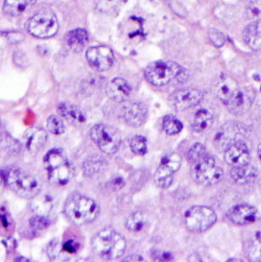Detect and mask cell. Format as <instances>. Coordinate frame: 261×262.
<instances>
[{"label": "cell", "instance_id": "obj_1", "mask_svg": "<svg viewBox=\"0 0 261 262\" xmlns=\"http://www.w3.org/2000/svg\"><path fill=\"white\" fill-rule=\"evenodd\" d=\"M64 211L73 224L84 226L96 220L99 214V207L93 199L76 193L68 198Z\"/></svg>", "mask_w": 261, "mask_h": 262}, {"label": "cell", "instance_id": "obj_2", "mask_svg": "<svg viewBox=\"0 0 261 262\" xmlns=\"http://www.w3.org/2000/svg\"><path fill=\"white\" fill-rule=\"evenodd\" d=\"M92 248L99 257L114 260L123 256L127 248V242L121 234L106 228L92 239Z\"/></svg>", "mask_w": 261, "mask_h": 262}, {"label": "cell", "instance_id": "obj_3", "mask_svg": "<svg viewBox=\"0 0 261 262\" xmlns=\"http://www.w3.org/2000/svg\"><path fill=\"white\" fill-rule=\"evenodd\" d=\"M49 182L56 186L68 184L74 177V168L60 149H52L44 157Z\"/></svg>", "mask_w": 261, "mask_h": 262}, {"label": "cell", "instance_id": "obj_4", "mask_svg": "<svg viewBox=\"0 0 261 262\" xmlns=\"http://www.w3.org/2000/svg\"><path fill=\"white\" fill-rule=\"evenodd\" d=\"M3 181L15 194L24 198H33L40 192L35 177L18 167H8L3 172Z\"/></svg>", "mask_w": 261, "mask_h": 262}, {"label": "cell", "instance_id": "obj_5", "mask_svg": "<svg viewBox=\"0 0 261 262\" xmlns=\"http://www.w3.org/2000/svg\"><path fill=\"white\" fill-rule=\"evenodd\" d=\"M191 176L196 183L211 186L221 182L224 177V171L223 168L216 164L215 159L207 153L202 158L192 163Z\"/></svg>", "mask_w": 261, "mask_h": 262}, {"label": "cell", "instance_id": "obj_6", "mask_svg": "<svg viewBox=\"0 0 261 262\" xmlns=\"http://www.w3.org/2000/svg\"><path fill=\"white\" fill-rule=\"evenodd\" d=\"M183 73L184 69L173 61H155L146 68L145 78L150 84L161 87L180 78Z\"/></svg>", "mask_w": 261, "mask_h": 262}, {"label": "cell", "instance_id": "obj_7", "mask_svg": "<svg viewBox=\"0 0 261 262\" xmlns=\"http://www.w3.org/2000/svg\"><path fill=\"white\" fill-rule=\"evenodd\" d=\"M27 29L34 37L41 39L51 38L58 31V21L52 11L42 9L29 19Z\"/></svg>", "mask_w": 261, "mask_h": 262}, {"label": "cell", "instance_id": "obj_8", "mask_svg": "<svg viewBox=\"0 0 261 262\" xmlns=\"http://www.w3.org/2000/svg\"><path fill=\"white\" fill-rule=\"evenodd\" d=\"M216 222L215 212L207 207L196 205L189 208L185 213V224L189 231L203 233L210 229Z\"/></svg>", "mask_w": 261, "mask_h": 262}, {"label": "cell", "instance_id": "obj_9", "mask_svg": "<svg viewBox=\"0 0 261 262\" xmlns=\"http://www.w3.org/2000/svg\"><path fill=\"white\" fill-rule=\"evenodd\" d=\"M90 135L94 143L106 154H115L121 146V135L112 126L97 124L91 129Z\"/></svg>", "mask_w": 261, "mask_h": 262}, {"label": "cell", "instance_id": "obj_10", "mask_svg": "<svg viewBox=\"0 0 261 262\" xmlns=\"http://www.w3.org/2000/svg\"><path fill=\"white\" fill-rule=\"evenodd\" d=\"M247 132V128L240 123H227L216 132L213 141L214 146L219 151H226L233 144L244 141Z\"/></svg>", "mask_w": 261, "mask_h": 262}, {"label": "cell", "instance_id": "obj_11", "mask_svg": "<svg viewBox=\"0 0 261 262\" xmlns=\"http://www.w3.org/2000/svg\"><path fill=\"white\" fill-rule=\"evenodd\" d=\"M181 164L182 157L180 154L170 153L165 155L154 176L156 186L161 189L168 188L172 184L173 173L180 169Z\"/></svg>", "mask_w": 261, "mask_h": 262}, {"label": "cell", "instance_id": "obj_12", "mask_svg": "<svg viewBox=\"0 0 261 262\" xmlns=\"http://www.w3.org/2000/svg\"><path fill=\"white\" fill-rule=\"evenodd\" d=\"M147 114L146 106L140 102L124 101L119 107L120 119L134 128H138L146 122Z\"/></svg>", "mask_w": 261, "mask_h": 262}, {"label": "cell", "instance_id": "obj_13", "mask_svg": "<svg viewBox=\"0 0 261 262\" xmlns=\"http://www.w3.org/2000/svg\"><path fill=\"white\" fill-rule=\"evenodd\" d=\"M86 58L88 63L99 72L110 70L115 61L114 52L107 46H96L89 48L86 52Z\"/></svg>", "mask_w": 261, "mask_h": 262}, {"label": "cell", "instance_id": "obj_14", "mask_svg": "<svg viewBox=\"0 0 261 262\" xmlns=\"http://www.w3.org/2000/svg\"><path fill=\"white\" fill-rule=\"evenodd\" d=\"M203 97L204 95L200 90L184 89L172 93L169 96L168 101L176 111L182 112L198 105L202 101Z\"/></svg>", "mask_w": 261, "mask_h": 262}, {"label": "cell", "instance_id": "obj_15", "mask_svg": "<svg viewBox=\"0 0 261 262\" xmlns=\"http://www.w3.org/2000/svg\"><path fill=\"white\" fill-rule=\"evenodd\" d=\"M254 96V92L249 89H239L235 96L226 105L231 114L235 116H242L251 108Z\"/></svg>", "mask_w": 261, "mask_h": 262}, {"label": "cell", "instance_id": "obj_16", "mask_svg": "<svg viewBox=\"0 0 261 262\" xmlns=\"http://www.w3.org/2000/svg\"><path fill=\"white\" fill-rule=\"evenodd\" d=\"M229 220L237 226H247L253 224L257 219V210L249 204H239L228 211Z\"/></svg>", "mask_w": 261, "mask_h": 262}, {"label": "cell", "instance_id": "obj_17", "mask_svg": "<svg viewBox=\"0 0 261 262\" xmlns=\"http://www.w3.org/2000/svg\"><path fill=\"white\" fill-rule=\"evenodd\" d=\"M250 152L244 141L237 142L225 151V160L232 166H238L249 162Z\"/></svg>", "mask_w": 261, "mask_h": 262}, {"label": "cell", "instance_id": "obj_18", "mask_svg": "<svg viewBox=\"0 0 261 262\" xmlns=\"http://www.w3.org/2000/svg\"><path fill=\"white\" fill-rule=\"evenodd\" d=\"M130 88L129 83L122 79L116 78L112 82L108 83L106 87V95L110 99L116 102H124L130 96Z\"/></svg>", "mask_w": 261, "mask_h": 262}, {"label": "cell", "instance_id": "obj_19", "mask_svg": "<svg viewBox=\"0 0 261 262\" xmlns=\"http://www.w3.org/2000/svg\"><path fill=\"white\" fill-rule=\"evenodd\" d=\"M24 141L28 151L36 153L45 145L47 141V134L41 128H32L26 132Z\"/></svg>", "mask_w": 261, "mask_h": 262}, {"label": "cell", "instance_id": "obj_20", "mask_svg": "<svg viewBox=\"0 0 261 262\" xmlns=\"http://www.w3.org/2000/svg\"><path fill=\"white\" fill-rule=\"evenodd\" d=\"M82 167L85 176L91 178L102 173L107 167V161L99 154H91L84 160Z\"/></svg>", "mask_w": 261, "mask_h": 262}, {"label": "cell", "instance_id": "obj_21", "mask_svg": "<svg viewBox=\"0 0 261 262\" xmlns=\"http://www.w3.org/2000/svg\"><path fill=\"white\" fill-rule=\"evenodd\" d=\"M239 89L240 88L234 79L230 77H224L219 81L216 85V94L219 98L225 104H227L235 96Z\"/></svg>", "mask_w": 261, "mask_h": 262}, {"label": "cell", "instance_id": "obj_22", "mask_svg": "<svg viewBox=\"0 0 261 262\" xmlns=\"http://www.w3.org/2000/svg\"><path fill=\"white\" fill-rule=\"evenodd\" d=\"M243 38L249 48L255 51L261 50V19L253 20L245 28Z\"/></svg>", "mask_w": 261, "mask_h": 262}, {"label": "cell", "instance_id": "obj_23", "mask_svg": "<svg viewBox=\"0 0 261 262\" xmlns=\"http://www.w3.org/2000/svg\"><path fill=\"white\" fill-rule=\"evenodd\" d=\"M231 176L234 181L239 184H248L256 179L257 169L248 162L246 164L233 166L231 170Z\"/></svg>", "mask_w": 261, "mask_h": 262}, {"label": "cell", "instance_id": "obj_24", "mask_svg": "<svg viewBox=\"0 0 261 262\" xmlns=\"http://www.w3.org/2000/svg\"><path fill=\"white\" fill-rule=\"evenodd\" d=\"M57 110L59 115L72 124H82L86 121V117L83 112L78 106L72 103H60Z\"/></svg>", "mask_w": 261, "mask_h": 262}, {"label": "cell", "instance_id": "obj_25", "mask_svg": "<svg viewBox=\"0 0 261 262\" xmlns=\"http://www.w3.org/2000/svg\"><path fill=\"white\" fill-rule=\"evenodd\" d=\"M89 35L84 29H76L68 33L67 35V43L69 47L75 51H81L88 43Z\"/></svg>", "mask_w": 261, "mask_h": 262}, {"label": "cell", "instance_id": "obj_26", "mask_svg": "<svg viewBox=\"0 0 261 262\" xmlns=\"http://www.w3.org/2000/svg\"><path fill=\"white\" fill-rule=\"evenodd\" d=\"M53 208V200L49 195L37 194L31 202V209L36 215L47 216Z\"/></svg>", "mask_w": 261, "mask_h": 262}, {"label": "cell", "instance_id": "obj_27", "mask_svg": "<svg viewBox=\"0 0 261 262\" xmlns=\"http://www.w3.org/2000/svg\"><path fill=\"white\" fill-rule=\"evenodd\" d=\"M37 0H4L3 12L10 16H16L25 12L36 3Z\"/></svg>", "mask_w": 261, "mask_h": 262}, {"label": "cell", "instance_id": "obj_28", "mask_svg": "<svg viewBox=\"0 0 261 262\" xmlns=\"http://www.w3.org/2000/svg\"><path fill=\"white\" fill-rule=\"evenodd\" d=\"M213 123L212 114L207 110H199L192 121V128L195 132H201L208 130Z\"/></svg>", "mask_w": 261, "mask_h": 262}, {"label": "cell", "instance_id": "obj_29", "mask_svg": "<svg viewBox=\"0 0 261 262\" xmlns=\"http://www.w3.org/2000/svg\"><path fill=\"white\" fill-rule=\"evenodd\" d=\"M247 257L251 261H261V232L252 235L246 245Z\"/></svg>", "mask_w": 261, "mask_h": 262}, {"label": "cell", "instance_id": "obj_30", "mask_svg": "<svg viewBox=\"0 0 261 262\" xmlns=\"http://www.w3.org/2000/svg\"><path fill=\"white\" fill-rule=\"evenodd\" d=\"M146 225V216L141 211L133 212L126 222V227L130 232H140Z\"/></svg>", "mask_w": 261, "mask_h": 262}, {"label": "cell", "instance_id": "obj_31", "mask_svg": "<svg viewBox=\"0 0 261 262\" xmlns=\"http://www.w3.org/2000/svg\"><path fill=\"white\" fill-rule=\"evenodd\" d=\"M162 127L163 130L170 136L177 135L180 132L183 130V124L180 120H178L176 117L173 116H166L163 119V123H162Z\"/></svg>", "mask_w": 261, "mask_h": 262}, {"label": "cell", "instance_id": "obj_32", "mask_svg": "<svg viewBox=\"0 0 261 262\" xmlns=\"http://www.w3.org/2000/svg\"><path fill=\"white\" fill-rule=\"evenodd\" d=\"M130 150L137 155H144L147 152V141L143 136H135L130 139Z\"/></svg>", "mask_w": 261, "mask_h": 262}, {"label": "cell", "instance_id": "obj_33", "mask_svg": "<svg viewBox=\"0 0 261 262\" xmlns=\"http://www.w3.org/2000/svg\"><path fill=\"white\" fill-rule=\"evenodd\" d=\"M47 130L54 135L62 134L66 130L63 121L57 116L49 117L47 120Z\"/></svg>", "mask_w": 261, "mask_h": 262}, {"label": "cell", "instance_id": "obj_34", "mask_svg": "<svg viewBox=\"0 0 261 262\" xmlns=\"http://www.w3.org/2000/svg\"><path fill=\"white\" fill-rule=\"evenodd\" d=\"M246 15L249 19L260 20L261 19V0H251L246 8Z\"/></svg>", "mask_w": 261, "mask_h": 262}, {"label": "cell", "instance_id": "obj_35", "mask_svg": "<svg viewBox=\"0 0 261 262\" xmlns=\"http://www.w3.org/2000/svg\"><path fill=\"white\" fill-rule=\"evenodd\" d=\"M206 154H207V150H206L205 146L200 143H197V144L193 145L192 148L189 150L188 158L193 163V162L199 160L200 158H202Z\"/></svg>", "mask_w": 261, "mask_h": 262}, {"label": "cell", "instance_id": "obj_36", "mask_svg": "<svg viewBox=\"0 0 261 262\" xmlns=\"http://www.w3.org/2000/svg\"><path fill=\"white\" fill-rule=\"evenodd\" d=\"M208 37H209L210 41L212 42V44H214L216 47L223 46L226 42L225 35L216 29H210L208 32Z\"/></svg>", "mask_w": 261, "mask_h": 262}, {"label": "cell", "instance_id": "obj_37", "mask_svg": "<svg viewBox=\"0 0 261 262\" xmlns=\"http://www.w3.org/2000/svg\"><path fill=\"white\" fill-rule=\"evenodd\" d=\"M30 225L35 230H44L49 227V221L46 216L36 215L30 221Z\"/></svg>", "mask_w": 261, "mask_h": 262}, {"label": "cell", "instance_id": "obj_38", "mask_svg": "<svg viewBox=\"0 0 261 262\" xmlns=\"http://www.w3.org/2000/svg\"><path fill=\"white\" fill-rule=\"evenodd\" d=\"M79 248V244L76 243L74 240H69L67 241L63 246H62V249L68 252V253H76L77 250Z\"/></svg>", "mask_w": 261, "mask_h": 262}, {"label": "cell", "instance_id": "obj_39", "mask_svg": "<svg viewBox=\"0 0 261 262\" xmlns=\"http://www.w3.org/2000/svg\"><path fill=\"white\" fill-rule=\"evenodd\" d=\"M153 258L155 260H159V261H168L170 259H172V256L170 253L168 252H162V251H155L153 253Z\"/></svg>", "mask_w": 261, "mask_h": 262}, {"label": "cell", "instance_id": "obj_40", "mask_svg": "<svg viewBox=\"0 0 261 262\" xmlns=\"http://www.w3.org/2000/svg\"><path fill=\"white\" fill-rule=\"evenodd\" d=\"M125 185V182L122 178H116L112 181V187L115 189H121Z\"/></svg>", "mask_w": 261, "mask_h": 262}, {"label": "cell", "instance_id": "obj_41", "mask_svg": "<svg viewBox=\"0 0 261 262\" xmlns=\"http://www.w3.org/2000/svg\"><path fill=\"white\" fill-rule=\"evenodd\" d=\"M130 260H138V261H141V260H143V258H142L141 256L136 255V256H129V257H126V258L124 259V261H130Z\"/></svg>", "mask_w": 261, "mask_h": 262}, {"label": "cell", "instance_id": "obj_42", "mask_svg": "<svg viewBox=\"0 0 261 262\" xmlns=\"http://www.w3.org/2000/svg\"><path fill=\"white\" fill-rule=\"evenodd\" d=\"M257 152H258V156H259V159L261 160V144H259V146H258V150H257Z\"/></svg>", "mask_w": 261, "mask_h": 262}, {"label": "cell", "instance_id": "obj_43", "mask_svg": "<svg viewBox=\"0 0 261 262\" xmlns=\"http://www.w3.org/2000/svg\"><path fill=\"white\" fill-rule=\"evenodd\" d=\"M2 181H3V176H2V173H0V185H1Z\"/></svg>", "mask_w": 261, "mask_h": 262}]
</instances>
